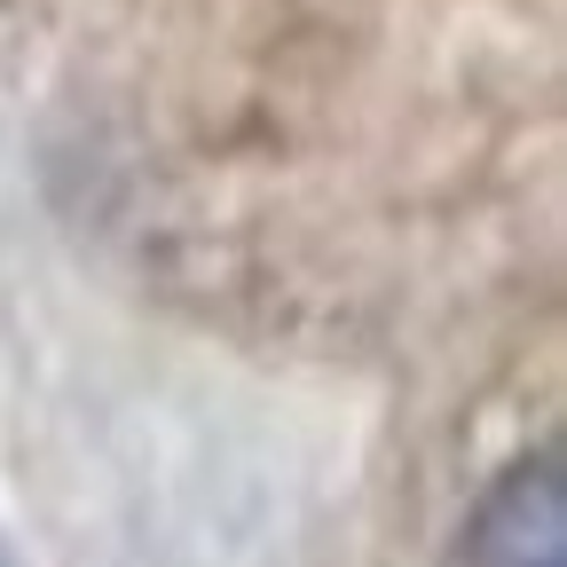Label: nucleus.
Returning a JSON list of instances; mask_svg holds the SVG:
<instances>
[{
    "instance_id": "nucleus-2",
    "label": "nucleus",
    "mask_w": 567,
    "mask_h": 567,
    "mask_svg": "<svg viewBox=\"0 0 567 567\" xmlns=\"http://www.w3.org/2000/svg\"><path fill=\"white\" fill-rule=\"evenodd\" d=\"M0 567H17V559H9V544H0Z\"/></svg>"
},
{
    "instance_id": "nucleus-1",
    "label": "nucleus",
    "mask_w": 567,
    "mask_h": 567,
    "mask_svg": "<svg viewBox=\"0 0 567 567\" xmlns=\"http://www.w3.org/2000/svg\"><path fill=\"white\" fill-rule=\"evenodd\" d=\"M457 567H567V473L559 450H536L488 481L457 536Z\"/></svg>"
}]
</instances>
